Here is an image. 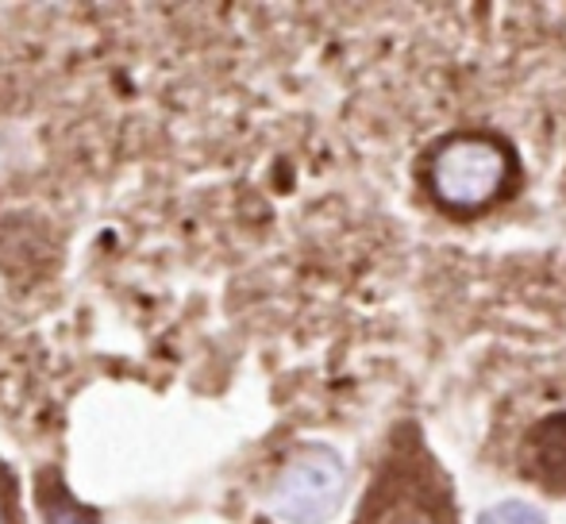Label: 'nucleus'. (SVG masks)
Instances as JSON below:
<instances>
[{
	"label": "nucleus",
	"mask_w": 566,
	"mask_h": 524,
	"mask_svg": "<svg viewBox=\"0 0 566 524\" xmlns=\"http://www.w3.org/2000/svg\"><path fill=\"white\" fill-rule=\"evenodd\" d=\"M516 474L544 490L547 497H566V409L539 417L516 443Z\"/></svg>",
	"instance_id": "nucleus-4"
},
{
	"label": "nucleus",
	"mask_w": 566,
	"mask_h": 524,
	"mask_svg": "<svg viewBox=\"0 0 566 524\" xmlns=\"http://www.w3.org/2000/svg\"><path fill=\"white\" fill-rule=\"evenodd\" d=\"M417 189L443 217L478 220L521 189V158L497 132L459 128L420 150Z\"/></svg>",
	"instance_id": "nucleus-1"
},
{
	"label": "nucleus",
	"mask_w": 566,
	"mask_h": 524,
	"mask_svg": "<svg viewBox=\"0 0 566 524\" xmlns=\"http://www.w3.org/2000/svg\"><path fill=\"white\" fill-rule=\"evenodd\" d=\"M0 524H23L20 486H15L12 467H4V463H0Z\"/></svg>",
	"instance_id": "nucleus-7"
},
{
	"label": "nucleus",
	"mask_w": 566,
	"mask_h": 524,
	"mask_svg": "<svg viewBox=\"0 0 566 524\" xmlns=\"http://www.w3.org/2000/svg\"><path fill=\"white\" fill-rule=\"evenodd\" d=\"M478 524H547L544 513L528 502H497L478 513Z\"/></svg>",
	"instance_id": "nucleus-6"
},
{
	"label": "nucleus",
	"mask_w": 566,
	"mask_h": 524,
	"mask_svg": "<svg viewBox=\"0 0 566 524\" xmlns=\"http://www.w3.org/2000/svg\"><path fill=\"white\" fill-rule=\"evenodd\" d=\"M347 497V463L324 443L290 451L270 486V510L290 524H328Z\"/></svg>",
	"instance_id": "nucleus-3"
},
{
	"label": "nucleus",
	"mask_w": 566,
	"mask_h": 524,
	"mask_svg": "<svg viewBox=\"0 0 566 524\" xmlns=\"http://www.w3.org/2000/svg\"><path fill=\"white\" fill-rule=\"evenodd\" d=\"M355 524H459L454 486L424 436L405 425L381 459Z\"/></svg>",
	"instance_id": "nucleus-2"
},
{
	"label": "nucleus",
	"mask_w": 566,
	"mask_h": 524,
	"mask_svg": "<svg viewBox=\"0 0 566 524\" xmlns=\"http://www.w3.org/2000/svg\"><path fill=\"white\" fill-rule=\"evenodd\" d=\"M35 497H39L43 524H101L97 510H90V505L77 502V497L66 490V482L59 479V471H54V467L39 474Z\"/></svg>",
	"instance_id": "nucleus-5"
}]
</instances>
